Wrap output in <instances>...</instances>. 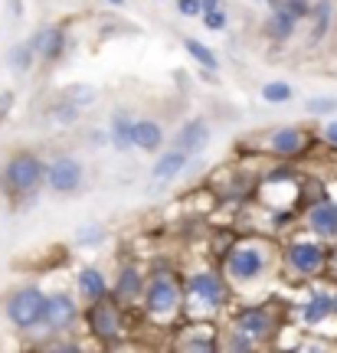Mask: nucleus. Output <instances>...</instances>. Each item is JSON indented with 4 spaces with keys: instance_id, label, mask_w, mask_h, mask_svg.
<instances>
[{
    "instance_id": "obj_28",
    "label": "nucleus",
    "mask_w": 337,
    "mask_h": 353,
    "mask_svg": "<svg viewBox=\"0 0 337 353\" xmlns=\"http://www.w3.org/2000/svg\"><path fill=\"white\" fill-rule=\"evenodd\" d=\"M75 242H79V245H86V249L102 245V242H105V229H102L99 223H86V226L75 229Z\"/></svg>"
},
{
    "instance_id": "obj_16",
    "label": "nucleus",
    "mask_w": 337,
    "mask_h": 353,
    "mask_svg": "<svg viewBox=\"0 0 337 353\" xmlns=\"http://www.w3.org/2000/svg\"><path fill=\"white\" fill-rule=\"evenodd\" d=\"M141 291H144V272L137 265H118V278H115V298H118V304L137 301Z\"/></svg>"
},
{
    "instance_id": "obj_9",
    "label": "nucleus",
    "mask_w": 337,
    "mask_h": 353,
    "mask_svg": "<svg viewBox=\"0 0 337 353\" xmlns=\"http://www.w3.org/2000/svg\"><path fill=\"white\" fill-rule=\"evenodd\" d=\"M75 321H79V307H75V301L66 294V291L46 294V301H43V317H39V327L50 330L52 337H56V334L73 330Z\"/></svg>"
},
{
    "instance_id": "obj_11",
    "label": "nucleus",
    "mask_w": 337,
    "mask_h": 353,
    "mask_svg": "<svg viewBox=\"0 0 337 353\" xmlns=\"http://www.w3.org/2000/svg\"><path fill=\"white\" fill-rule=\"evenodd\" d=\"M30 43V50L37 52V59H43V63H56V59H63L66 46H69V39H66V30L63 26H39L33 37L26 39Z\"/></svg>"
},
{
    "instance_id": "obj_34",
    "label": "nucleus",
    "mask_w": 337,
    "mask_h": 353,
    "mask_svg": "<svg viewBox=\"0 0 337 353\" xmlns=\"http://www.w3.org/2000/svg\"><path fill=\"white\" fill-rule=\"evenodd\" d=\"M321 134H325V141L331 144V148H337V118H331V114H327V121H325V128H321Z\"/></svg>"
},
{
    "instance_id": "obj_18",
    "label": "nucleus",
    "mask_w": 337,
    "mask_h": 353,
    "mask_svg": "<svg viewBox=\"0 0 337 353\" xmlns=\"http://www.w3.org/2000/svg\"><path fill=\"white\" fill-rule=\"evenodd\" d=\"M331 311H334V294L331 291H311L308 301L301 304V321L308 327H318V324H325L331 317Z\"/></svg>"
},
{
    "instance_id": "obj_39",
    "label": "nucleus",
    "mask_w": 337,
    "mask_h": 353,
    "mask_svg": "<svg viewBox=\"0 0 337 353\" xmlns=\"http://www.w3.org/2000/svg\"><path fill=\"white\" fill-rule=\"evenodd\" d=\"M108 3H112V7H125L128 0H108Z\"/></svg>"
},
{
    "instance_id": "obj_17",
    "label": "nucleus",
    "mask_w": 337,
    "mask_h": 353,
    "mask_svg": "<svg viewBox=\"0 0 337 353\" xmlns=\"http://www.w3.org/2000/svg\"><path fill=\"white\" fill-rule=\"evenodd\" d=\"M164 144V128L154 121V118H135L131 125V148L137 151H157Z\"/></svg>"
},
{
    "instance_id": "obj_5",
    "label": "nucleus",
    "mask_w": 337,
    "mask_h": 353,
    "mask_svg": "<svg viewBox=\"0 0 337 353\" xmlns=\"http://www.w3.org/2000/svg\"><path fill=\"white\" fill-rule=\"evenodd\" d=\"M43 301H46V294H43V288H37V285H23V288L10 291L7 301H3L7 321H10L17 330H37L39 317H43Z\"/></svg>"
},
{
    "instance_id": "obj_7",
    "label": "nucleus",
    "mask_w": 337,
    "mask_h": 353,
    "mask_svg": "<svg viewBox=\"0 0 337 353\" xmlns=\"http://www.w3.org/2000/svg\"><path fill=\"white\" fill-rule=\"evenodd\" d=\"M184 294H187L190 307L216 311V307H223V301L229 298V288H226L223 275H216V272H197V275H190V281L184 285Z\"/></svg>"
},
{
    "instance_id": "obj_31",
    "label": "nucleus",
    "mask_w": 337,
    "mask_h": 353,
    "mask_svg": "<svg viewBox=\"0 0 337 353\" xmlns=\"http://www.w3.org/2000/svg\"><path fill=\"white\" fill-rule=\"evenodd\" d=\"M282 7H285L295 20H305V17H308V10H311V0H282Z\"/></svg>"
},
{
    "instance_id": "obj_26",
    "label": "nucleus",
    "mask_w": 337,
    "mask_h": 353,
    "mask_svg": "<svg viewBox=\"0 0 337 353\" xmlns=\"http://www.w3.org/2000/svg\"><path fill=\"white\" fill-rule=\"evenodd\" d=\"M33 59H37V52L30 50V43H20V46H13L10 56H7V63H10L13 72H30Z\"/></svg>"
},
{
    "instance_id": "obj_10",
    "label": "nucleus",
    "mask_w": 337,
    "mask_h": 353,
    "mask_svg": "<svg viewBox=\"0 0 337 353\" xmlns=\"http://www.w3.org/2000/svg\"><path fill=\"white\" fill-rule=\"evenodd\" d=\"M236 330H242L246 337H249L256 347L265 341H272L275 334V317L269 307H262V304H246V307H239L236 311Z\"/></svg>"
},
{
    "instance_id": "obj_12",
    "label": "nucleus",
    "mask_w": 337,
    "mask_h": 353,
    "mask_svg": "<svg viewBox=\"0 0 337 353\" xmlns=\"http://www.w3.org/2000/svg\"><path fill=\"white\" fill-rule=\"evenodd\" d=\"M305 223L318 239H337V200L321 196L305 210Z\"/></svg>"
},
{
    "instance_id": "obj_3",
    "label": "nucleus",
    "mask_w": 337,
    "mask_h": 353,
    "mask_svg": "<svg viewBox=\"0 0 337 353\" xmlns=\"http://www.w3.org/2000/svg\"><path fill=\"white\" fill-rule=\"evenodd\" d=\"M223 262H226V275L233 278V281L249 285V281H259L265 275L269 252H265L262 242H239L233 249H226Z\"/></svg>"
},
{
    "instance_id": "obj_41",
    "label": "nucleus",
    "mask_w": 337,
    "mask_h": 353,
    "mask_svg": "<svg viewBox=\"0 0 337 353\" xmlns=\"http://www.w3.org/2000/svg\"><path fill=\"white\" fill-rule=\"evenodd\" d=\"M252 3H259V0H252Z\"/></svg>"
},
{
    "instance_id": "obj_27",
    "label": "nucleus",
    "mask_w": 337,
    "mask_h": 353,
    "mask_svg": "<svg viewBox=\"0 0 337 353\" xmlns=\"http://www.w3.org/2000/svg\"><path fill=\"white\" fill-rule=\"evenodd\" d=\"M197 20H203V26L213 30V33H223L226 26H229V13H226V7L220 3V7H213V10H203Z\"/></svg>"
},
{
    "instance_id": "obj_33",
    "label": "nucleus",
    "mask_w": 337,
    "mask_h": 353,
    "mask_svg": "<svg viewBox=\"0 0 337 353\" xmlns=\"http://www.w3.org/2000/svg\"><path fill=\"white\" fill-rule=\"evenodd\" d=\"M177 13L187 17V20H197L200 17V0H177Z\"/></svg>"
},
{
    "instance_id": "obj_22",
    "label": "nucleus",
    "mask_w": 337,
    "mask_h": 353,
    "mask_svg": "<svg viewBox=\"0 0 337 353\" xmlns=\"http://www.w3.org/2000/svg\"><path fill=\"white\" fill-rule=\"evenodd\" d=\"M131 125L135 118L128 112H115L108 121V141H112L115 151H131Z\"/></svg>"
},
{
    "instance_id": "obj_29",
    "label": "nucleus",
    "mask_w": 337,
    "mask_h": 353,
    "mask_svg": "<svg viewBox=\"0 0 337 353\" xmlns=\"http://www.w3.org/2000/svg\"><path fill=\"white\" fill-rule=\"evenodd\" d=\"M75 118H79V108H75V105H69V101H63V99L50 108V121H52V125H59V128L73 125Z\"/></svg>"
},
{
    "instance_id": "obj_6",
    "label": "nucleus",
    "mask_w": 337,
    "mask_h": 353,
    "mask_svg": "<svg viewBox=\"0 0 337 353\" xmlns=\"http://www.w3.org/2000/svg\"><path fill=\"white\" fill-rule=\"evenodd\" d=\"M82 317H86L88 334H92L95 341L108 343V347H115V343L125 337V314H122V307H118L115 301H108V298L92 301Z\"/></svg>"
},
{
    "instance_id": "obj_14",
    "label": "nucleus",
    "mask_w": 337,
    "mask_h": 353,
    "mask_svg": "<svg viewBox=\"0 0 337 353\" xmlns=\"http://www.w3.org/2000/svg\"><path fill=\"white\" fill-rule=\"evenodd\" d=\"M308 144H311V134H308L305 128H295V125H285V128H278V131L269 134V151H272L275 157H282V161L305 154Z\"/></svg>"
},
{
    "instance_id": "obj_23",
    "label": "nucleus",
    "mask_w": 337,
    "mask_h": 353,
    "mask_svg": "<svg viewBox=\"0 0 337 353\" xmlns=\"http://www.w3.org/2000/svg\"><path fill=\"white\" fill-rule=\"evenodd\" d=\"M184 50H187L190 59H193L197 65H203L206 72H216V69H220V59H216V52H213L206 43H200L197 37H187V39H184Z\"/></svg>"
},
{
    "instance_id": "obj_25",
    "label": "nucleus",
    "mask_w": 337,
    "mask_h": 353,
    "mask_svg": "<svg viewBox=\"0 0 337 353\" xmlns=\"http://www.w3.org/2000/svg\"><path fill=\"white\" fill-rule=\"evenodd\" d=\"M291 99H295V88L288 85V82H282V79L262 85V101H269V105H285V101H291Z\"/></svg>"
},
{
    "instance_id": "obj_21",
    "label": "nucleus",
    "mask_w": 337,
    "mask_h": 353,
    "mask_svg": "<svg viewBox=\"0 0 337 353\" xmlns=\"http://www.w3.org/2000/svg\"><path fill=\"white\" fill-rule=\"evenodd\" d=\"M190 164V157L184 151H177V148H171V151H164L161 157H157V164H154V170H151V176L157 180V183H167V180H174V176L184 174V167Z\"/></svg>"
},
{
    "instance_id": "obj_40",
    "label": "nucleus",
    "mask_w": 337,
    "mask_h": 353,
    "mask_svg": "<svg viewBox=\"0 0 337 353\" xmlns=\"http://www.w3.org/2000/svg\"><path fill=\"white\" fill-rule=\"evenodd\" d=\"M331 314H334V317H337V291H334V311H331Z\"/></svg>"
},
{
    "instance_id": "obj_35",
    "label": "nucleus",
    "mask_w": 337,
    "mask_h": 353,
    "mask_svg": "<svg viewBox=\"0 0 337 353\" xmlns=\"http://www.w3.org/2000/svg\"><path fill=\"white\" fill-rule=\"evenodd\" d=\"M325 272H327V278H331V281L337 285V245L331 249V252H327V265H325Z\"/></svg>"
},
{
    "instance_id": "obj_4",
    "label": "nucleus",
    "mask_w": 337,
    "mask_h": 353,
    "mask_svg": "<svg viewBox=\"0 0 337 353\" xmlns=\"http://www.w3.org/2000/svg\"><path fill=\"white\" fill-rule=\"evenodd\" d=\"M282 265L291 278H314L325 272L327 249L314 239H295L282 249Z\"/></svg>"
},
{
    "instance_id": "obj_8",
    "label": "nucleus",
    "mask_w": 337,
    "mask_h": 353,
    "mask_svg": "<svg viewBox=\"0 0 337 353\" xmlns=\"http://www.w3.org/2000/svg\"><path fill=\"white\" fill-rule=\"evenodd\" d=\"M82 176H86L82 161L73 157V154H59L56 161H50V164L43 167V183H46L52 193H59V196L75 193V190L82 187Z\"/></svg>"
},
{
    "instance_id": "obj_36",
    "label": "nucleus",
    "mask_w": 337,
    "mask_h": 353,
    "mask_svg": "<svg viewBox=\"0 0 337 353\" xmlns=\"http://www.w3.org/2000/svg\"><path fill=\"white\" fill-rule=\"evenodd\" d=\"M10 105H13V92H0V118L10 112Z\"/></svg>"
},
{
    "instance_id": "obj_15",
    "label": "nucleus",
    "mask_w": 337,
    "mask_h": 353,
    "mask_svg": "<svg viewBox=\"0 0 337 353\" xmlns=\"http://www.w3.org/2000/svg\"><path fill=\"white\" fill-rule=\"evenodd\" d=\"M305 20L311 23V30H308V50H318L331 37V26H334V0H314Z\"/></svg>"
},
{
    "instance_id": "obj_1",
    "label": "nucleus",
    "mask_w": 337,
    "mask_h": 353,
    "mask_svg": "<svg viewBox=\"0 0 337 353\" xmlns=\"http://www.w3.org/2000/svg\"><path fill=\"white\" fill-rule=\"evenodd\" d=\"M43 161L33 151L13 154L0 170V190L10 196L13 203L20 200H37L39 187H43Z\"/></svg>"
},
{
    "instance_id": "obj_32",
    "label": "nucleus",
    "mask_w": 337,
    "mask_h": 353,
    "mask_svg": "<svg viewBox=\"0 0 337 353\" xmlns=\"http://www.w3.org/2000/svg\"><path fill=\"white\" fill-rule=\"evenodd\" d=\"M226 350H256V343H252L242 330H233L229 341H226Z\"/></svg>"
},
{
    "instance_id": "obj_24",
    "label": "nucleus",
    "mask_w": 337,
    "mask_h": 353,
    "mask_svg": "<svg viewBox=\"0 0 337 353\" xmlns=\"http://www.w3.org/2000/svg\"><path fill=\"white\" fill-rule=\"evenodd\" d=\"M95 99H99V92H95V85H88V82H73V85L63 88V101L75 105L79 112L88 108V105H95Z\"/></svg>"
},
{
    "instance_id": "obj_2",
    "label": "nucleus",
    "mask_w": 337,
    "mask_h": 353,
    "mask_svg": "<svg viewBox=\"0 0 337 353\" xmlns=\"http://www.w3.org/2000/svg\"><path fill=\"white\" fill-rule=\"evenodd\" d=\"M141 298H144V314L154 317V321H174L180 314V307H184V288L167 272L144 278Z\"/></svg>"
},
{
    "instance_id": "obj_19",
    "label": "nucleus",
    "mask_w": 337,
    "mask_h": 353,
    "mask_svg": "<svg viewBox=\"0 0 337 353\" xmlns=\"http://www.w3.org/2000/svg\"><path fill=\"white\" fill-rule=\"evenodd\" d=\"M75 281H79V294L86 298V304L102 301V298H108V291H112V288H108V278L102 275L95 265H86V268L79 272V278H75Z\"/></svg>"
},
{
    "instance_id": "obj_30",
    "label": "nucleus",
    "mask_w": 337,
    "mask_h": 353,
    "mask_svg": "<svg viewBox=\"0 0 337 353\" xmlns=\"http://www.w3.org/2000/svg\"><path fill=\"white\" fill-rule=\"evenodd\" d=\"M305 112H308V114H331V112H337V99H331V95L308 99V101H305Z\"/></svg>"
},
{
    "instance_id": "obj_20",
    "label": "nucleus",
    "mask_w": 337,
    "mask_h": 353,
    "mask_svg": "<svg viewBox=\"0 0 337 353\" xmlns=\"http://www.w3.org/2000/svg\"><path fill=\"white\" fill-rule=\"evenodd\" d=\"M295 30H298V20H295L285 7H275V10L265 17V23H262V33L272 39V43H285V39H291Z\"/></svg>"
},
{
    "instance_id": "obj_37",
    "label": "nucleus",
    "mask_w": 337,
    "mask_h": 353,
    "mask_svg": "<svg viewBox=\"0 0 337 353\" xmlns=\"http://www.w3.org/2000/svg\"><path fill=\"white\" fill-rule=\"evenodd\" d=\"M220 3H223V0H200V13L203 10H213V7H220Z\"/></svg>"
},
{
    "instance_id": "obj_38",
    "label": "nucleus",
    "mask_w": 337,
    "mask_h": 353,
    "mask_svg": "<svg viewBox=\"0 0 337 353\" xmlns=\"http://www.w3.org/2000/svg\"><path fill=\"white\" fill-rule=\"evenodd\" d=\"M10 13L13 17H20V13H23V3H20V0H10Z\"/></svg>"
},
{
    "instance_id": "obj_13",
    "label": "nucleus",
    "mask_w": 337,
    "mask_h": 353,
    "mask_svg": "<svg viewBox=\"0 0 337 353\" xmlns=\"http://www.w3.org/2000/svg\"><path fill=\"white\" fill-rule=\"evenodd\" d=\"M206 144H210V121H206V118H190V121H184V125L177 128L174 141H171V148L184 151L187 157H197Z\"/></svg>"
}]
</instances>
